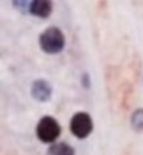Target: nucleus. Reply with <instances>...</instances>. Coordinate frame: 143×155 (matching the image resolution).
Returning <instances> with one entry per match:
<instances>
[{"instance_id": "4", "label": "nucleus", "mask_w": 143, "mask_h": 155, "mask_svg": "<svg viewBox=\"0 0 143 155\" xmlns=\"http://www.w3.org/2000/svg\"><path fill=\"white\" fill-rule=\"evenodd\" d=\"M52 85L48 81H45L43 78H39L32 82L31 86V96L33 100L39 101V102H48L52 98Z\"/></svg>"}, {"instance_id": "5", "label": "nucleus", "mask_w": 143, "mask_h": 155, "mask_svg": "<svg viewBox=\"0 0 143 155\" xmlns=\"http://www.w3.org/2000/svg\"><path fill=\"white\" fill-rule=\"evenodd\" d=\"M52 9H53L52 0H33L29 13L40 19H48L52 13Z\"/></svg>"}, {"instance_id": "9", "label": "nucleus", "mask_w": 143, "mask_h": 155, "mask_svg": "<svg viewBox=\"0 0 143 155\" xmlns=\"http://www.w3.org/2000/svg\"><path fill=\"white\" fill-rule=\"evenodd\" d=\"M81 85L85 87V89H89V87L92 86V80H90L89 73H83L81 76Z\"/></svg>"}, {"instance_id": "8", "label": "nucleus", "mask_w": 143, "mask_h": 155, "mask_svg": "<svg viewBox=\"0 0 143 155\" xmlns=\"http://www.w3.org/2000/svg\"><path fill=\"white\" fill-rule=\"evenodd\" d=\"M11 2H12V7L16 11H19L20 13H29L33 0H11Z\"/></svg>"}, {"instance_id": "3", "label": "nucleus", "mask_w": 143, "mask_h": 155, "mask_svg": "<svg viewBox=\"0 0 143 155\" xmlns=\"http://www.w3.org/2000/svg\"><path fill=\"white\" fill-rule=\"evenodd\" d=\"M69 129H70V133L76 138L86 139L94 129L93 118L90 117V114H88V113L78 111L76 114H73L70 123H69Z\"/></svg>"}, {"instance_id": "1", "label": "nucleus", "mask_w": 143, "mask_h": 155, "mask_svg": "<svg viewBox=\"0 0 143 155\" xmlns=\"http://www.w3.org/2000/svg\"><path fill=\"white\" fill-rule=\"evenodd\" d=\"M39 45L47 54H57L64 51L66 38L62 31L57 27H48L39 36Z\"/></svg>"}, {"instance_id": "6", "label": "nucleus", "mask_w": 143, "mask_h": 155, "mask_svg": "<svg viewBox=\"0 0 143 155\" xmlns=\"http://www.w3.org/2000/svg\"><path fill=\"white\" fill-rule=\"evenodd\" d=\"M47 155H76V150L65 142H54L47 150Z\"/></svg>"}, {"instance_id": "7", "label": "nucleus", "mask_w": 143, "mask_h": 155, "mask_svg": "<svg viewBox=\"0 0 143 155\" xmlns=\"http://www.w3.org/2000/svg\"><path fill=\"white\" fill-rule=\"evenodd\" d=\"M130 125L134 131H137V133L143 131V109L142 107L134 110V113L131 114Z\"/></svg>"}, {"instance_id": "2", "label": "nucleus", "mask_w": 143, "mask_h": 155, "mask_svg": "<svg viewBox=\"0 0 143 155\" xmlns=\"http://www.w3.org/2000/svg\"><path fill=\"white\" fill-rule=\"evenodd\" d=\"M61 135V125L52 115H44L36 125V137L43 143H54Z\"/></svg>"}]
</instances>
